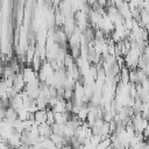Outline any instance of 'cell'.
<instances>
[{
	"label": "cell",
	"instance_id": "cell-3",
	"mask_svg": "<svg viewBox=\"0 0 149 149\" xmlns=\"http://www.w3.org/2000/svg\"><path fill=\"white\" fill-rule=\"evenodd\" d=\"M38 134H40V136H43L44 139H49L50 135L52 134V132H51V126L48 125L47 122L38 125Z\"/></svg>",
	"mask_w": 149,
	"mask_h": 149
},
{
	"label": "cell",
	"instance_id": "cell-2",
	"mask_svg": "<svg viewBox=\"0 0 149 149\" xmlns=\"http://www.w3.org/2000/svg\"><path fill=\"white\" fill-rule=\"evenodd\" d=\"M24 86H26V83L23 80V77H22V73H15L14 78H13V88L16 91V93H20L21 91L24 90Z\"/></svg>",
	"mask_w": 149,
	"mask_h": 149
},
{
	"label": "cell",
	"instance_id": "cell-7",
	"mask_svg": "<svg viewBox=\"0 0 149 149\" xmlns=\"http://www.w3.org/2000/svg\"><path fill=\"white\" fill-rule=\"evenodd\" d=\"M90 142H91L92 147H97L101 142V136H99V135H92L90 137Z\"/></svg>",
	"mask_w": 149,
	"mask_h": 149
},
{
	"label": "cell",
	"instance_id": "cell-1",
	"mask_svg": "<svg viewBox=\"0 0 149 149\" xmlns=\"http://www.w3.org/2000/svg\"><path fill=\"white\" fill-rule=\"evenodd\" d=\"M21 73H22V77H23V80L24 83H29L31 80H34L36 77H37V72H35L33 70L31 66H24L21 69Z\"/></svg>",
	"mask_w": 149,
	"mask_h": 149
},
{
	"label": "cell",
	"instance_id": "cell-6",
	"mask_svg": "<svg viewBox=\"0 0 149 149\" xmlns=\"http://www.w3.org/2000/svg\"><path fill=\"white\" fill-rule=\"evenodd\" d=\"M47 123L48 125H54L55 123V118H54V112L50 108H47Z\"/></svg>",
	"mask_w": 149,
	"mask_h": 149
},
{
	"label": "cell",
	"instance_id": "cell-5",
	"mask_svg": "<svg viewBox=\"0 0 149 149\" xmlns=\"http://www.w3.org/2000/svg\"><path fill=\"white\" fill-rule=\"evenodd\" d=\"M94 41L105 42V33L101 29H94Z\"/></svg>",
	"mask_w": 149,
	"mask_h": 149
},
{
	"label": "cell",
	"instance_id": "cell-4",
	"mask_svg": "<svg viewBox=\"0 0 149 149\" xmlns=\"http://www.w3.org/2000/svg\"><path fill=\"white\" fill-rule=\"evenodd\" d=\"M34 118H35V122L37 125H41V123L47 122V109L37 111L36 113H34Z\"/></svg>",
	"mask_w": 149,
	"mask_h": 149
}]
</instances>
